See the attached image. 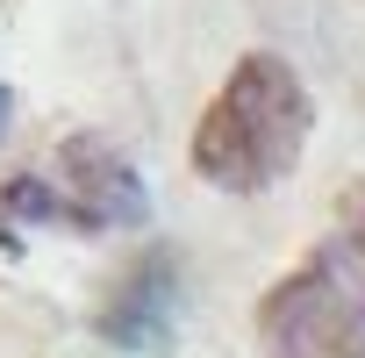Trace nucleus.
<instances>
[{
  "mask_svg": "<svg viewBox=\"0 0 365 358\" xmlns=\"http://www.w3.org/2000/svg\"><path fill=\"white\" fill-rule=\"evenodd\" d=\"M301 143H308V93H301L294 65L272 51H251L194 129V172L208 187L258 194L294 172Z\"/></svg>",
  "mask_w": 365,
  "mask_h": 358,
  "instance_id": "obj_1",
  "label": "nucleus"
},
{
  "mask_svg": "<svg viewBox=\"0 0 365 358\" xmlns=\"http://www.w3.org/2000/svg\"><path fill=\"white\" fill-rule=\"evenodd\" d=\"M265 358H365V187L344 223L258 301Z\"/></svg>",
  "mask_w": 365,
  "mask_h": 358,
  "instance_id": "obj_2",
  "label": "nucleus"
},
{
  "mask_svg": "<svg viewBox=\"0 0 365 358\" xmlns=\"http://www.w3.org/2000/svg\"><path fill=\"white\" fill-rule=\"evenodd\" d=\"M8 201L22 223H65V230H79V237H101V230H136L143 223V179L108 150V143H93V136H72L58 158H51V172H22V179H8Z\"/></svg>",
  "mask_w": 365,
  "mask_h": 358,
  "instance_id": "obj_3",
  "label": "nucleus"
},
{
  "mask_svg": "<svg viewBox=\"0 0 365 358\" xmlns=\"http://www.w3.org/2000/svg\"><path fill=\"white\" fill-rule=\"evenodd\" d=\"M179 287V272H172V251H143L122 280H115V294L101 301V337L108 344H122V351H150V344H165L172 337V294Z\"/></svg>",
  "mask_w": 365,
  "mask_h": 358,
  "instance_id": "obj_4",
  "label": "nucleus"
},
{
  "mask_svg": "<svg viewBox=\"0 0 365 358\" xmlns=\"http://www.w3.org/2000/svg\"><path fill=\"white\" fill-rule=\"evenodd\" d=\"M8 122H15V93L0 86V136H8Z\"/></svg>",
  "mask_w": 365,
  "mask_h": 358,
  "instance_id": "obj_5",
  "label": "nucleus"
}]
</instances>
